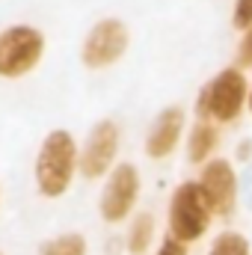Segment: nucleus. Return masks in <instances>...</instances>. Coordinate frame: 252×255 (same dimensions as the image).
Returning a JSON list of instances; mask_svg holds the SVG:
<instances>
[{
    "label": "nucleus",
    "mask_w": 252,
    "mask_h": 255,
    "mask_svg": "<svg viewBox=\"0 0 252 255\" xmlns=\"http://www.w3.org/2000/svg\"><path fill=\"white\" fill-rule=\"evenodd\" d=\"M77 172H80V145L74 133L65 128H54L51 133H45L36 151V163H33L36 190L45 199H60L71 190Z\"/></svg>",
    "instance_id": "nucleus-1"
},
{
    "label": "nucleus",
    "mask_w": 252,
    "mask_h": 255,
    "mask_svg": "<svg viewBox=\"0 0 252 255\" xmlns=\"http://www.w3.org/2000/svg\"><path fill=\"white\" fill-rule=\"evenodd\" d=\"M247 98H250L247 71L238 68V65H226L199 89V95H196V116L202 122L235 125L247 113Z\"/></svg>",
    "instance_id": "nucleus-2"
},
{
    "label": "nucleus",
    "mask_w": 252,
    "mask_h": 255,
    "mask_svg": "<svg viewBox=\"0 0 252 255\" xmlns=\"http://www.w3.org/2000/svg\"><path fill=\"white\" fill-rule=\"evenodd\" d=\"M45 33L33 24H9L0 30V80H21L45 60Z\"/></svg>",
    "instance_id": "nucleus-3"
},
{
    "label": "nucleus",
    "mask_w": 252,
    "mask_h": 255,
    "mask_svg": "<svg viewBox=\"0 0 252 255\" xmlns=\"http://www.w3.org/2000/svg\"><path fill=\"white\" fill-rule=\"evenodd\" d=\"M211 217H214V211L199 187V181H181L172 193L169 211H166L169 235H175L184 244H193L211 229Z\"/></svg>",
    "instance_id": "nucleus-4"
},
{
    "label": "nucleus",
    "mask_w": 252,
    "mask_h": 255,
    "mask_svg": "<svg viewBox=\"0 0 252 255\" xmlns=\"http://www.w3.org/2000/svg\"><path fill=\"white\" fill-rule=\"evenodd\" d=\"M130 48V30L122 18H98L83 42H80V63L92 71H101V68H110V65L122 63V57Z\"/></svg>",
    "instance_id": "nucleus-5"
},
{
    "label": "nucleus",
    "mask_w": 252,
    "mask_h": 255,
    "mask_svg": "<svg viewBox=\"0 0 252 255\" xmlns=\"http://www.w3.org/2000/svg\"><path fill=\"white\" fill-rule=\"evenodd\" d=\"M136 199H139V169L133 163H116L110 169V175L104 178L101 199H98V214L110 226L125 223L130 217V211L136 208Z\"/></svg>",
    "instance_id": "nucleus-6"
},
{
    "label": "nucleus",
    "mask_w": 252,
    "mask_h": 255,
    "mask_svg": "<svg viewBox=\"0 0 252 255\" xmlns=\"http://www.w3.org/2000/svg\"><path fill=\"white\" fill-rule=\"evenodd\" d=\"M119 145H122V130L113 119H98L89 128L86 142L80 148V172L89 181L107 178L110 169L116 166L119 157Z\"/></svg>",
    "instance_id": "nucleus-7"
},
{
    "label": "nucleus",
    "mask_w": 252,
    "mask_h": 255,
    "mask_svg": "<svg viewBox=\"0 0 252 255\" xmlns=\"http://www.w3.org/2000/svg\"><path fill=\"white\" fill-rule=\"evenodd\" d=\"M199 187L205 193L214 217H232L238 208V196H241V178L235 172V163L226 157H211L208 163H202L199 172Z\"/></svg>",
    "instance_id": "nucleus-8"
},
{
    "label": "nucleus",
    "mask_w": 252,
    "mask_h": 255,
    "mask_svg": "<svg viewBox=\"0 0 252 255\" xmlns=\"http://www.w3.org/2000/svg\"><path fill=\"white\" fill-rule=\"evenodd\" d=\"M184 128H187V113L184 107L172 104V107H163L154 122L148 125V133H145V157L148 160H166L172 157V151L178 148L181 136H184Z\"/></svg>",
    "instance_id": "nucleus-9"
},
{
    "label": "nucleus",
    "mask_w": 252,
    "mask_h": 255,
    "mask_svg": "<svg viewBox=\"0 0 252 255\" xmlns=\"http://www.w3.org/2000/svg\"><path fill=\"white\" fill-rule=\"evenodd\" d=\"M217 145H220V128H217V122H202L199 119L187 133V160L196 163V166L208 163L214 157Z\"/></svg>",
    "instance_id": "nucleus-10"
},
{
    "label": "nucleus",
    "mask_w": 252,
    "mask_h": 255,
    "mask_svg": "<svg viewBox=\"0 0 252 255\" xmlns=\"http://www.w3.org/2000/svg\"><path fill=\"white\" fill-rule=\"evenodd\" d=\"M151 241H154V217L148 214V211H142V214H136L133 220H130V229H127V253L130 255H145L148 253V247H151Z\"/></svg>",
    "instance_id": "nucleus-11"
},
{
    "label": "nucleus",
    "mask_w": 252,
    "mask_h": 255,
    "mask_svg": "<svg viewBox=\"0 0 252 255\" xmlns=\"http://www.w3.org/2000/svg\"><path fill=\"white\" fill-rule=\"evenodd\" d=\"M39 255H86V238L77 232H65L39 247Z\"/></svg>",
    "instance_id": "nucleus-12"
},
{
    "label": "nucleus",
    "mask_w": 252,
    "mask_h": 255,
    "mask_svg": "<svg viewBox=\"0 0 252 255\" xmlns=\"http://www.w3.org/2000/svg\"><path fill=\"white\" fill-rule=\"evenodd\" d=\"M208 255H252V244L247 235L241 232H220L211 241Z\"/></svg>",
    "instance_id": "nucleus-13"
},
{
    "label": "nucleus",
    "mask_w": 252,
    "mask_h": 255,
    "mask_svg": "<svg viewBox=\"0 0 252 255\" xmlns=\"http://www.w3.org/2000/svg\"><path fill=\"white\" fill-rule=\"evenodd\" d=\"M232 27L238 33H247L252 27V0H235V6H232Z\"/></svg>",
    "instance_id": "nucleus-14"
},
{
    "label": "nucleus",
    "mask_w": 252,
    "mask_h": 255,
    "mask_svg": "<svg viewBox=\"0 0 252 255\" xmlns=\"http://www.w3.org/2000/svg\"><path fill=\"white\" fill-rule=\"evenodd\" d=\"M235 65L238 68H252V27L247 33H241V39H238V48H235Z\"/></svg>",
    "instance_id": "nucleus-15"
},
{
    "label": "nucleus",
    "mask_w": 252,
    "mask_h": 255,
    "mask_svg": "<svg viewBox=\"0 0 252 255\" xmlns=\"http://www.w3.org/2000/svg\"><path fill=\"white\" fill-rule=\"evenodd\" d=\"M157 255H187V244L178 241L175 235H166L160 241V247H157Z\"/></svg>",
    "instance_id": "nucleus-16"
},
{
    "label": "nucleus",
    "mask_w": 252,
    "mask_h": 255,
    "mask_svg": "<svg viewBox=\"0 0 252 255\" xmlns=\"http://www.w3.org/2000/svg\"><path fill=\"white\" fill-rule=\"evenodd\" d=\"M238 157H241V160H250L252 157V139H244V142L238 145Z\"/></svg>",
    "instance_id": "nucleus-17"
},
{
    "label": "nucleus",
    "mask_w": 252,
    "mask_h": 255,
    "mask_svg": "<svg viewBox=\"0 0 252 255\" xmlns=\"http://www.w3.org/2000/svg\"><path fill=\"white\" fill-rule=\"evenodd\" d=\"M244 190H247V205L252 208V178L247 175V184H244Z\"/></svg>",
    "instance_id": "nucleus-18"
},
{
    "label": "nucleus",
    "mask_w": 252,
    "mask_h": 255,
    "mask_svg": "<svg viewBox=\"0 0 252 255\" xmlns=\"http://www.w3.org/2000/svg\"><path fill=\"white\" fill-rule=\"evenodd\" d=\"M247 110H250V116H252V83H250V98H247Z\"/></svg>",
    "instance_id": "nucleus-19"
},
{
    "label": "nucleus",
    "mask_w": 252,
    "mask_h": 255,
    "mask_svg": "<svg viewBox=\"0 0 252 255\" xmlns=\"http://www.w3.org/2000/svg\"><path fill=\"white\" fill-rule=\"evenodd\" d=\"M0 255H3V253H0Z\"/></svg>",
    "instance_id": "nucleus-20"
}]
</instances>
